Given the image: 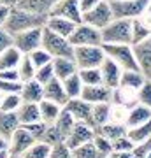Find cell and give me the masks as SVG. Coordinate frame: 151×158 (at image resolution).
<instances>
[{
  "label": "cell",
  "instance_id": "6da1fadb",
  "mask_svg": "<svg viewBox=\"0 0 151 158\" xmlns=\"http://www.w3.org/2000/svg\"><path fill=\"white\" fill-rule=\"evenodd\" d=\"M46 18L48 16H40V14H34V12H28L21 7H11L9 9V14H7L6 21H4V28L9 32L11 35L18 34V32H23V30L28 28H35V27H44Z\"/></svg>",
  "mask_w": 151,
  "mask_h": 158
},
{
  "label": "cell",
  "instance_id": "7a4b0ae2",
  "mask_svg": "<svg viewBox=\"0 0 151 158\" xmlns=\"http://www.w3.org/2000/svg\"><path fill=\"white\" fill-rule=\"evenodd\" d=\"M109 7L112 19H134L149 11V0H112Z\"/></svg>",
  "mask_w": 151,
  "mask_h": 158
},
{
  "label": "cell",
  "instance_id": "3957f363",
  "mask_svg": "<svg viewBox=\"0 0 151 158\" xmlns=\"http://www.w3.org/2000/svg\"><path fill=\"white\" fill-rule=\"evenodd\" d=\"M100 39L104 44H132L130 19H111L100 30Z\"/></svg>",
  "mask_w": 151,
  "mask_h": 158
},
{
  "label": "cell",
  "instance_id": "277c9868",
  "mask_svg": "<svg viewBox=\"0 0 151 158\" xmlns=\"http://www.w3.org/2000/svg\"><path fill=\"white\" fill-rule=\"evenodd\" d=\"M40 48H44V49L51 55V58H58V56L72 58V51H74V46L69 42L67 37L55 34V32L48 30L46 27H42Z\"/></svg>",
  "mask_w": 151,
  "mask_h": 158
},
{
  "label": "cell",
  "instance_id": "5b68a950",
  "mask_svg": "<svg viewBox=\"0 0 151 158\" xmlns=\"http://www.w3.org/2000/svg\"><path fill=\"white\" fill-rule=\"evenodd\" d=\"M102 49L104 55L109 56L111 60L120 65L123 70H134L137 67V62L134 58V51H132V44H104L102 42Z\"/></svg>",
  "mask_w": 151,
  "mask_h": 158
},
{
  "label": "cell",
  "instance_id": "8992f818",
  "mask_svg": "<svg viewBox=\"0 0 151 158\" xmlns=\"http://www.w3.org/2000/svg\"><path fill=\"white\" fill-rule=\"evenodd\" d=\"M104 49L102 46H74L72 60L76 62L78 69H88V67H99L104 60Z\"/></svg>",
  "mask_w": 151,
  "mask_h": 158
},
{
  "label": "cell",
  "instance_id": "52a82bcc",
  "mask_svg": "<svg viewBox=\"0 0 151 158\" xmlns=\"http://www.w3.org/2000/svg\"><path fill=\"white\" fill-rule=\"evenodd\" d=\"M40 39H42V27H35L12 35V46L21 55H28L30 51L37 49L40 46Z\"/></svg>",
  "mask_w": 151,
  "mask_h": 158
},
{
  "label": "cell",
  "instance_id": "ba28073f",
  "mask_svg": "<svg viewBox=\"0 0 151 158\" xmlns=\"http://www.w3.org/2000/svg\"><path fill=\"white\" fill-rule=\"evenodd\" d=\"M111 19H112V12L111 7H109V2H106V0H100L95 7H91L90 11L81 14V21L97 30H102Z\"/></svg>",
  "mask_w": 151,
  "mask_h": 158
},
{
  "label": "cell",
  "instance_id": "9c48e42d",
  "mask_svg": "<svg viewBox=\"0 0 151 158\" xmlns=\"http://www.w3.org/2000/svg\"><path fill=\"white\" fill-rule=\"evenodd\" d=\"M69 42L72 46H99L102 44L100 30H97L81 21L76 25L72 34L69 35Z\"/></svg>",
  "mask_w": 151,
  "mask_h": 158
},
{
  "label": "cell",
  "instance_id": "30bf717a",
  "mask_svg": "<svg viewBox=\"0 0 151 158\" xmlns=\"http://www.w3.org/2000/svg\"><path fill=\"white\" fill-rule=\"evenodd\" d=\"M34 142H35V139L28 134V130L19 125L12 132V135L9 137V141H7V153H9V156H23L25 151Z\"/></svg>",
  "mask_w": 151,
  "mask_h": 158
},
{
  "label": "cell",
  "instance_id": "8fae6325",
  "mask_svg": "<svg viewBox=\"0 0 151 158\" xmlns=\"http://www.w3.org/2000/svg\"><path fill=\"white\" fill-rule=\"evenodd\" d=\"M95 135V128L91 127V125L84 123V121H74L72 128L69 130V134L65 135V144H67L70 149L79 144H83V142H88L93 139Z\"/></svg>",
  "mask_w": 151,
  "mask_h": 158
},
{
  "label": "cell",
  "instance_id": "7c38bea8",
  "mask_svg": "<svg viewBox=\"0 0 151 158\" xmlns=\"http://www.w3.org/2000/svg\"><path fill=\"white\" fill-rule=\"evenodd\" d=\"M99 70H100V79L104 86L111 88V90L120 86V77H121L123 69L120 67L114 60H111L109 56H104V60L99 65Z\"/></svg>",
  "mask_w": 151,
  "mask_h": 158
},
{
  "label": "cell",
  "instance_id": "4fadbf2b",
  "mask_svg": "<svg viewBox=\"0 0 151 158\" xmlns=\"http://www.w3.org/2000/svg\"><path fill=\"white\" fill-rule=\"evenodd\" d=\"M48 16H62L74 23H81V9L78 0H56Z\"/></svg>",
  "mask_w": 151,
  "mask_h": 158
},
{
  "label": "cell",
  "instance_id": "5bb4252c",
  "mask_svg": "<svg viewBox=\"0 0 151 158\" xmlns=\"http://www.w3.org/2000/svg\"><path fill=\"white\" fill-rule=\"evenodd\" d=\"M132 51H134V58L137 62V67L146 77L151 76V40H141L132 44Z\"/></svg>",
  "mask_w": 151,
  "mask_h": 158
},
{
  "label": "cell",
  "instance_id": "9a60e30c",
  "mask_svg": "<svg viewBox=\"0 0 151 158\" xmlns=\"http://www.w3.org/2000/svg\"><path fill=\"white\" fill-rule=\"evenodd\" d=\"M63 109L72 116L76 121H84L90 125V118H91V104L86 100H83L81 97L76 98H69L63 104Z\"/></svg>",
  "mask_w": 151,
  "mask_h": 158
},
{
  "label": "cell",
  "instance_id": "2e32d148",
  "mask_svg": "<svg viewBox=\"0 0 151 158\" xmlns=\"http://www.w3.org/2000/svg\"><path fill=\"white\" fill-rule=\"evenodd\" d=\"M112 90L104 85H83L81 98L90 104H99V102H111Z\"/></svg>",
  "mask_w": 151,
  "mask_h": 158
},
{
  "label": "cell",
  "instance_id": "e0dca14e",
  "mask_svg": "<svg viewBox=\"0 0 151 158\" xmlns=\"http://www.w3.org/2000/svg\"><path fill=\"white\" fill-rule=\"evenodd\" d=\"M42 98H46V100H51L55 102V104H58V106H62L69 100L67 98V93H65V90H63V85L60 79H49L46 85H42Z\"/></svg>",
  "mask_w": 151,
  "mask_h": 158
},
{
  "label": "cell",
  "instance_id": "ac0fdd59",
  "mask_svg": "<svg viewBox=\"0 0 151 158\" xmlns=\"http://www.w3.org/2000/svg\"><path fill=\"white\" fill-rule=\"evenodd\" d=\"M151 119V109L149 106H144V104H134L132 107L127 109V114H125V119L123 123L127 128L130 127H135V125H141V123H146Z\"/></svg>",
  "mask_w": 151,
  "mask_h": 158
},
{
  "label": "cell",
  "instance_id": "d6986e66",
  "mask_svg": "<svg viewBox=\"0 0 151 158\" xmlns=\"http://www.w3.org/2000/svg\"><path fill=\"white\" fill-rule=\"evenodd\" d=\"M76 25L78 23H74L62 16H48L46 18V23H44V27L48 30H51V32H55L58 35H63L67 39H69V35L72 34V30L76 28Z\"/></svg>",
  "mask_w": 151,
  "mask_h": 158
},
{
  "label": "cell",
  "instance_id": "ffe728a7",
  "mask_svg": "<svg viewBox=\"0 0 151 158\" xmlns=\"http://www.w3.org/2000/svg\"><path fill=\"white\" fill-rule=\"evenodd\" d=\"M16 116L19 125H28L39 121L40 113H39V104L37 102H21L19 107L16 109Z\"/></svg>",
  "mask_w": 151,
  "mask_h": 158
},
{
  "label": "cell",
  "instance_id": "44dd1931",
  "mask_svg": "<svg viewBox=\"0 0 151 158\" xmlns=\"http://www.w3.org/2000/svg\"><path fill=\"white\" fill-rule=\"evenodd\" d=\"M51 65H53V72H55V77L63 81L65 77H69L70 74H74L78 70V65L72 58L67 56H58L51 60Z\"/></svg>",
  "mask_w": 151,
  "mask_h": 158
},
{
  "label": "cell",
  "instance_id": "7402d4cb",
  "mask_svg": "<svg viewBox=\"0 0 151 158\" xmlns=\"http://www.w3.org/2000/svg\"><path fill=\"white\" fill-rule=\"evenodd\" d=\"M111 119V102H99V104H91V118L90 125L97 128L102 127Z\"/></svg>",
  "mask_w": 151,
  "mask_h": 158
},
{
  "label": "cell",
  "instance_id": "603a6c76",
  "mask_svg": "<svg viewBox=\"0 0 151 158\" xmlns=\"http://www.w3.org/2000/svg\"><path fill=\"white\" fill-rule=\"evenodd\" d=\"M56 0H18V7H21L28 12L40 14V16H48L51 7L55 6Z\"/></svg>",
  "mask_w": 151,
  "mask_h": 158
},
{
  "label": "cell",
  "instance_id": "cb8c5ba5",
  "mask_svg": "<svg viewBox=\"0 0 151 158\" xmlns=\"http://www.w3.org/2000/svg\"><path fill=\"white\" fill-rule=\"evenodd\" d=\"M19 127L16 111H0V135L9 141L12 132Z\"/></svg>",
  "mask_w": 151,
  "mask_h": 158
},
{
  "label": "cell",
  "instance_id": "d4e9b609",
  "mask_svg": "<svg viewBox=\"0 0 151 158\" xmlns=\"http://www.w3.org/2000/svg\"><path fill=\"white\" fill-rule=\"evenodd\" d=\"M21 102H39L42 100V85L37 83L35 79H28L25 81L19 91Z\"/></svg>",
  "mask_w": 151,
  "mask_h": 158
},
{
  "label": "cell",
  "instance_id": "484cf974",
  "mask_svg": "<svg viewBox=\"0 0 151 158\" xmlns=\"http://www.w3.org/2000/svg\"><path fill=\"white\" fill-rule=\"evenodd\" d=\"M146 79H149V77H146L139 69L123 70L121 77H120V86H125V88H130V90H137V88L142 86V83H144Z\"/></svg>",
  "mask_w": 151,
  "mask_h": 158
},
{
  "label": "cell",
  "instance_id": "4316f807",
  "mask_svg": "<svg viewBox=\"0 0 151 158\" xmlns=\"http://www.w3.org/2000/svg\"><path fill=\"white\" fill-rule=\"evenodd\" d=\"M97 134H100V135L107 137L109 141H114V139H118V137H121L127 134V127H125V123H118V121H107V123H104L102 127H97L95 128Z\"/></svg>",
  "mask_w": 151,
  "mask_h": 158
},
{
  "label": "cell",
  "instance_id": "83f0119b",
  "mask_svg": "<svg viewBox=\"0 0 151 158\" xmlns=\"http://www.w3.org/2000/svg\"><path fill=\"white\" fill-rule=\"evenodd\" d=\"M37 104H39L40 121H44L46 125L53 123L56 119V116L60 114V111H62V106H58V104H55V102H51V100H46V98L39 100Z\"/></svg>",
  "mask_w": 151,
  "mask_h": 158
},
{
  "label": "cell",
  "instance_id": "f1b7e54d",
  "mask_svg": "<svg viewBox=\"0 0 151 158\" xmlns=\"http://www.w3.org/2000/svg\"><path fill=\"white\" fill-rule=\"evenodd\" d=\"M132 148H134V142L130 141L128 137H127V134H125V135L118 137V139L112 141V153H111V156L128 158V156H132V155H130Z\"/></svg>",
  "mask_w": 151,
  "mask_h": 158
},
{
  "label": "cell",
  "instance_id": "f546056e",
  "mask_svg": "<svg viewBox=\"0 0 151 158\" xmlns=\"http://www.w3.org/2000/svg\"><path fill=\"white\" fill-rule=\"evenodd\" d=\"M127 137H128L134 144L142 142V141H146V139H149V137H151V125H149V121L127 128Z\"/></svg>",
  "mask_w": 151,
  "mask_h": 158
},
{
  "label": "cell",
  "instance_id": "4dcf8cb0",
  "mask_svg": "<svg viewBox=\"0 0 151 158\" xmlns=\"http://www.w3.org/2000/svg\"><path fill=\"white\" fill-rule=\"evenodd\" d=\"M63 85V90L67 93V98H76V97L81 95V90H83V83H81V79L78 76V70L74 74H70L69 77H65L62 81Z\"/></svg>",
  "mask_w": 151,
  "mask_h": 158
},
{
  "label": "cell",
  "instance_id": "1f68e13d",
  "mask_svg": "<svg viewBox=\"0 0 151 158\" xmlns=\"http://www.w3.org/2000/svg\"><path fill=\"white\" fill-rule=\"evenodd\" d=\"M19 58H21V53L14 46L6 48V49L0 53V70L2 69H16Z\"/></svg>",
  "mask_w": 151,
  "mask_h": 158
},
{
  "label": "cell",
  "instance_id": "d6a6232c",
  "mask_svg": "<svg viewBox=\"0 0 151 158\" xmlns=\"http://www.w3.org/2000/svg\"><path fill=\"white\" fill-rule=\"evenodd\" d=\"M16 72H18V77H19L21 83H25L28 79H34L35 67H34V63H32V60L28 58V55H21V58H19V62L16 65Z\"/></svg>",
  "mask_w": 151,
  "mask_h": 158
},
{
  "label": "cell",
  "instance_id": "836d02e7",
  "mask_svg": "<svg viewBox=\"0 0 151 158\" xmlns=\"http://www.w3.org/2000/svg\"><path fill=\"white\" fill-rule=\"evenodd\" d=\"M78 76L83 85H102L100 70L99 67H88V69H78Z\"/></svg>",
  "mask_w": 151,
  "mask_h": 158
},
{
  "label": "cell",
  "instance_id": "e575fe53",
  "mask_svg": "<svg viewBox=\"0 0 151 158\" xmlns=\"http://www.w3.org/2000/svg\"><path fill=\"white\" fill-rule=\"evenodd\" d=\"M70 156H76V158H95L99 156L97 153V148L93 144V141H88V142H83L79 146L72 148L70 149Z\"/></svg>",
  "mask_w": 151,
  "mask_h": 158
},
{
  "label": "cell",
  "instance_id": "d590c367",
  "mask_svg": "<svg viewBox=\"0 0 151 158\" xmlns=\"http://www.w3.org/2000/svg\"><path fill=\"white\" fill-rule=\"evenodd\" d=\"M74 121H76V119H74L72 116H70V114H69L67 111L62 107V111H60V114H58V116H56V119L53 121V125L60 130V134H62L63 139H65V135L69 134V130L72 128Z\"/></svg>",
  "mask_w": 151,
  "mask_h": 158
},
{
  "label": "cell",
  "instance_id": "8d00e7d4",
  "mask_svg": "<svg viewBox=\"0 0 151 158\" xmlns=\"http://www.w3.org/2000/svg\"><path fill=\"white\" fill-rule=\"evenodd\" d=\"M49 144H46L44 141H35L32 146L28 148L23 156L27 158H49Z\"/></svg>",
  "mask_w": 151,
  "mask_h": 158
},
{
  "label": "cell",
  "instance_id": "74e56055",
  "mask_svg": "<svg viewBox=\"0 0 151 158\" xmlns=\"http://www.w3.org/2000/svg\"><path fill=\"white\" fill-rule=\"evenodd\" d=\"M93 144H95L97 148V153H99V156H111V153H112V142L107 139V137L100 135V134H97L95 132V135H93Z\"/></svg>",
  "mask_w": 151,
  "mask_h": 158
},
{
  "label": "cell",
  "instance_id": "f35d334b",
  "mask_svg": "<svg viewBox=\"0 0 151 158\" xmlns=\"http://www.w3.org/2000/svg\"><path fill=\"white\" fill-rule=\"evenodd\" d=\"M21 104L19 93H2L0 100V111H16Z\"/></svg>",
  "mask_w": 151,
  "mask_h": 158
},
{
  "label": "cell",
  "instance_id": "ab89813d",
  "mask_svg": "<svg viewBox=\"0 0 151 158\" xmlns=\"http://www.w3.org/2000/svg\"><path fill=\"white\" fill-rule=\"evenodd\" d=\"M28 58L32 60V63H34L35 69H37V67H42V65H46V63H49L51 60H53L49 53H48L44 48H40V46L37 48V49L30 51V53H28Z\"/></svg>",
  "mask_w": 151,
  "mask_h": 158
},
{
  "label": "cell",
  "instance_id": "60d3db41",
  "mask_svg": "<svg viewBox=\"0 0 151 158\" xmlns=\"http://www.w3.org/2000/svg\"><path fill=\"white\" fill-rule=\"evenodd\" d=\"M55 77V72H53V65L49 63H46V65H42V67H37L35 69V74H34V79L37 81V83H40V85H46L49 79Z\"/></svg>",
  "mask_w": 151,
  "mask_h": 158
},
{
  "label": "cell",
  "instance_id": "b9f144b4",
  "mask_svg": "<svg viewBox=\"0 0 151 158\" xmlns=\"http://www.w3.org/2000/svg\"><path fill=\"white\" fill-rule=\"evenodd\" d=\"M135 100L139 104H144V106H149L151 104V83L149 79H146L142 86L135 90Z\"/></svg>",
  "mask_w": 151,
  "mask_h": 158
},
{
  "label": "cell",
  "instance_id": "7bdbcfd3",
  "mask_svg": "<svg viewBox=\"0 0 151 158\" xmlns=\"http://www.w3.org/2000/svg\"><path fill=\"white\" fill-rule=\"evenodd\" d=\"M40 141H44L46 144H55V142H60V141H63V135L60 134V130L56 128L53 123H49V125H46V130H44V135H42V139Z\"/></svg>",
  "mask_w": 151,
  "mask_h": 158
},
{
  "label": "cell",
  "instance_id": "ee69618b",
  "mask_svg": "<svg viewBox=\"0 0 151 158\" xmlns=\"http://www.w3.org/2000/svg\"><path fill=\"white\" fill-rule=\"evenodd\" d=\"M70 156V148L65 144V141L55 142L49 148V158H69Z\"/></svg>",
  "mask_w": 151,
  "mask_h": 158
},
{
  "label": "cell",
  "instance_id": "f6af8a7d",
  "mask_svg": "<svg viewBox=\"0 0 151 158\" xmlns=\"http://www.w3.org/2000/svg\"><path fill=\"white\" fill-rule=\"evenodd\" d=\"M21 86L19 79H0V93H19Z\"/></svg>",
  "mask_w": 151,
  "mask_h": 158
},
{
  "label": "cell",
  "instance_id": "bcb514c9",
  "mask_svg": "<svg viewBox=\"0 0 151 158\" xmlns=\"http://www.w3.org/2000/svg\"><path fill=\"white\" fill-rule=\"evenodd\" d=\"M149 153H151V141H149V139H146V141H142V142L134 144L130 155L135 156V158H148V156H149Z\"/></svg>",
  "mask_w": 151,
  "mask_h": 158
},
{
  "label": "cell",
  "instance_id": "7dc6e473",
  "mask_svg": "<svg viewBox=\"0 0 151 158\" xmlns=\"http://www.w3.org/2000/svg\"><path fill=\"white\" fill-rule=\"evenodd\" d=\"M21 127H25V128L28 130V134L34 137L35 141H40L42 139V135H44V130H46V123L44 121H34V123H28V125H21Z\"/></svg>",
  "mask_w": 151,
  "mask_h": 158
},
{
  "label": "cell",
  "instance_id": "c3c4849f",
  "mask_svg": "<svg viewBox=\"0 0 151 158\" xmlns=\"http://www.w3.org/2000/svg\"><path fill=\"white\" fill-rule=\"evenodd\" d=\"M9 46H12V35L4 27H0V53L6 48H9Z\"/></svg>",
  "mask_w": 151,
  "mask_h": 158
},
{
  "label": "cell",
  "instance_id": "681fc988",
  "mask_svg": "<svg viewBox=\"0 0 151 158\" xmlns=\"http://www.w3.org/2000/svg\"><path fill=\"white\" fill-rule=\"evenodd\" d=\"M79 2V9H81V14L83 12H86V11H90L91 7H95L100 0H78Z\"/></svg>",
  "mask_w": 151,
  "mask_h": 158
},
{
  "label": "cell",
  "instance_id": "f907efd6",
  "mask_svg": "<svg viewBox=\"0 0 151 158\" xmlns=\"http://www.w3.org/2000/svg\"><path fill=\"white\" fill-rule=\"evenodd\" d=\"M2 156H9V153H7V139L0 135V158Z\"/></svg>",
  "mask_w": 151,
  "mask_h": 158
},
{
  "label": "cell",
  "instance_id": "816d5d0a",
  "mask_svg": "<svg viewBox=\"0 0 151 158\" xmlns=\"http://www.w3.org/2000/svg\"><path fill=\"white\" fill-rule=\"evenodd\" d=\"M9 9H11V7H6V6L0 4V27L4 25V21H6L7 14H9Z\"/></svg>",
  "mask_w": 151,
  "mask_h": 158
},
{
  "label": "cell",
  "instance_id": "f5cc1de1",
  "mask_svg": "<svg viewBox=\"0 0 151 158\" xmlns=\"http://www.w3.org/2000/svg\"><path fill=\"white\" fill-rule=\"evenodd\" d=\"M0 4L6 7H14V6H18V0H0Z\"/></svg>",
  "mask_w": 151,
  "mask_h": 158
},
{
  "label": "cell",
  "instance_id": "db71d44e",
  "mask_svg": "<svg viewBox=\"0 0 151 158\" xmlns=\"http://www.w3.org/2000/svg\"><path fill=\"white\" fill-rule=\"evenodd\" d=\"M0 100H2V93H0Z\"/></svg>",
  "mask_w": 151,
  "mask_h": 158
},
{
  "label": "cell",
  "instance_id": "11a10c76",
  "mask_svg": "<svg viewBox=\"0 0 151 158\" xmlns=\"http://www.w3.org/2000/svg\"><path fill=\"white\" fill-rule=\"evenodd\" d=\"M106 2H112V0H106Z\"/></svg>",
  "mask_w": 151,
  "mask_h": 158
}]
</instances>
